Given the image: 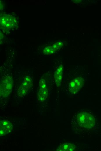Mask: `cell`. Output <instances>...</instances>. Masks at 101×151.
I'll return each mask as SVG.
<instances>
[{"mask_svg": "<svg viewBox=\"0 0 101 151\" xmlns=\"http://www.w3.org/2000/svg\"><path fill=\"white\" fill-rule=\"evenodd\" d=\"M63 73V67L62 66H60L57 68L54 73V77L57 87L61 85Z\"/></svg>", "mask_w": 101, "mask_h": 151, "instance_id": "8", "label": "cell"}, {"mask_svg": "<svg viewBox=\"0 0 101 151\" xmlns=\"http://www.w3.org/2000/svg\"><path fill=\"white\" fill-rule=\"evenodd\" d=\"M76 121L80 126L88 129L92 128L95 123L93 116L84 111L78 112L76 115Z\"/></svg>", "mask_w": 101, "mask_h": 151, "instance_id": "1", "label": "cell"}, {"mask_svg": "<svg viewBox=\"0 0 101 151\" xmlns=\"http://www.w3.org/2000/svg\"><path fill=\"white\" fill-rule=\"evenodd\" d=\"M74 145L71 143H66L61 145L57 149L59 151H73L75 149Z\"/></svg>", "mask_w": 101, "mask_h": 151, "instance_id": "9", "label": "cell"}, {"mask_svg": "<svg viewBox=\"0 0 101 151\" xmlns=\"http://www.w3.org/2000/svg\"><path fill=\"white\" fill-rule=\"evenodd\" d=\"M0 22L1 27L8 29L13 28L16 23L15 19L8 15H4L2 16Z\"/></svg>", "mask_w": 101, "mask_h": 151, "instance_id": "6", "label": "cell"}, {"mask_svg": "<svg viewBox=\"0 0 101 151\" xmlns=\"http://www.w3.org/2000/svg\"><path fill=\"white\" fill-rule=\"evenodd\" d=\"M13 126L11 123L7 120L0 121V136H3L10 132Z\"/></svg>", "mask_w": 101, "mask_h": 151, "instance_id": "7", "label": "cell"}, {"mask_svg": "<svg viewBox=\"0 0 101 151\" xmlns=\"http://www.w3.org/2000/svg\"><path fill=\"white\" fill-rule=\"evenodd\" d=\"M12 80L10 76L5 78L0 84V95L3 97H7L12 90Z\"/></svg>", "mask_w": 101, "mask_h": 151, "instance_id": "2", "label": "cell"}, {"mask_svg": "<svg viewBox=\"0 0 101 151\" xmlns=\"http://www.w3.org/2000/svg\"><path fill=\"white\" fill-rule=\"evenodd\" d=\"M84 82V79L79 77L75 78L69 84V90L72 94L77 93L81 88Z\"/></svg>", "mask_w": 101, "mask_h": 151, "instance_id": "5", "label": "cell"}, {"mask_svg": "<svg viewBox=\"0 0 101 151\" xmlns=\"http://www.w3.org/2000/svg\"><path fill=\"white\" fill-rule=\"evenodd\" d=\"M37 92V99L40 102L44 101L47 98L48 92L46 82L44 79L40 80Z\"/></svg>", "mask_w": 101, "mask_h": 151, "instance_id": "4", "label": "cell"}, {"mask_svg": "<svg viewBox=\"0 0 101 151\" xmlns=\"http://www.w3.org/2000/svg\"><path fill=\"white\" fill-rule=\"evenodd\" d=\"M22 81L18 89V95L23 97L27 92L31 86L32 78L30 75H25L22 79Z\"/></svg>", "mask_w": 101, "mask_h": 151, "instance_id": "3", "label": "cell"}]
</instances>
